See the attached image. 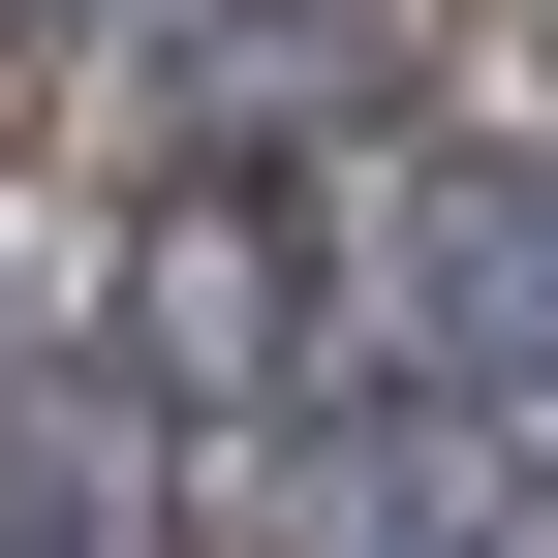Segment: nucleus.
<instances>
[{
    "label": "nucleus",
    "mask_w": 558,
    "mask_h": 558,
    "mask_svg": "<svg viewBox=\"0 0 558 558\" xmlns=\"http://www.w3.org/2000/svg\"><path fill=\"white\" fill-rule=\"evenodd\" d=\"M311 311H341V248H311V186H279V156H218V186H186V218L156 248H124V403H248V373H311Z\"/></svg>",
    "instance_id": "nucleus-1"
},
{
    "label": "nucleus",
    "mask_w": 558,
    "mask_h": 558,
    "mask_svg": "<svg viewBox=\"0 0 558 558\" xmlns=\"http://www.w3.org/2000/svg\"><path fill=\"white\" fill-rule=\"evenodd\" d=\"M373 341L403 373H465V403H527L558 373V156H435L373 218Z\"/></svg>",
    "instance_id": "nucleus-2"
},
{
    "label": "nucleus",
    "mask_w": 558,
    "mask_h": 558,
    "mask_svg": "<svg viewBox=\"0 0 558 558\" xmlns=\"http://www.w3.org/2000/svg\"><path fill=\"white\" fill-rule=\"evenodd\" d=\"M0 558H156V403H32L0 435Z\"/></svg>",
    "instance_id": "nucleus-3"
}]
</instances>
